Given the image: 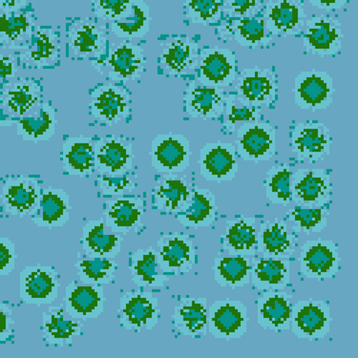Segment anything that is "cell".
Listing matches in <instances>:
<instances>
[{"label":"cell","mask_w":358,"mask_h":358,"mask_svg":"<svg viewBox=\"0 0 358 358\" xmlns=\"http://www.w3.org/2000/svg\"><path fill=\"white\" fill-rule=\"evenodd\" d=\"M235 143L243 161L268 162L276 153V131L268 122H245L237 129Z\"/></svg>","instance_id":"6da1fadb"},{"label":"cell","mask_w":358,"mask_h":358,"mask_svg":"<svg viewBox=\"0 0 358 358\" xmlns=\"http://www.w3.org/2000/svg\"><path fill=\"white\" fill-rule=\"evenodd\" d=\"M334 80L328 72L313 69L295 77L294 103L303 110H325L334 101Z\"/></svg>","instance_id":"7a4b0ae2"},{"label":"cell","mask_w":358,"mask_h":358,"mask_svg":"<svg viewBox=\"0 0 358 358\" xmlns=\"http://www.w3.org/2000/svg\"><path fill=\"white\" fill-rule=\"evenodd\" d=\"M331 308L320 300H301L292 305L291 329L300 339L320 341L331 331Z\"/></svg>","instance_id":"3957f363"},{"label":"cell","mask_w":358,"mask_h":358,"mask_svg":"<svg viewBox=\"0 0 358 358\" xmlns=\"http://www.w3.org/2000/svg\"><path fill=\"white\" fill-rule=\"evenodd\" d=\"M151 166L159 173H182L190 166V143L184 135H158L151 143Z\"/></svg>","instance_id":"277c9868"},{"label":"cell","mask_w":358,"mask_h":358,"mask_svg":"<svg viewBox=\"0 0 358 358\" xmlns=\"http://www.w3.org/2000/svg\"><path fill=\"white\" fill-rule=\"evenodd\" d=\"M300 271L306 278H334L341 268L338 245L331 240H309L300 253Z\"/></svg>","instance_id":"5b68a950"},{"label":"cell","mask_w":358,"mask_h":358,"mask_svg":"<svg viewBox=\"0 0 358 358\" xmlns=\"http://www.w3.org/2000/svg\"><path fill=\"white\" fill-rule=\"evenodd\" d=\"M247 306L239 300H218L208 308V331L214 338L239 339L248 331Z\"/></svg>","instance_id":"8992f818"},{"label":"cell","mask_w":358,"mask_h":358,"mask_svg":"<svg viewBox=\"0 0 358 358\" xmlns=\"http://www.w3.org/2000/svg\"><path fill=\"white\" fill-rule=\"evenodd\" d=\"M120 321L127 330H152L160 320L158 298L150 292H130L120 300Z\"/></svg>","instance_id":"52a82bcc"},{"label":"cell","mask_w":358,"mask_h":358,"mask_svg":"<svg viewBox=\"0 0 358 358\" xmlns=\"http://www.w3.org/2000/svg\"><path fill=\"white\" fill-rule=\"evenodd\" d=\"M333 143L330 129L316 122H300L292 131V150L298 160L317 163L331 154Z\"/></svg>","instance_id":"ba28073f"},{"label":"cell","mask_w":358,"mask_h":358,"mask_svg":"<svg viewBox=\"0 0 358 358\" xmlns=\"http://www.w3.org/2000/svg\"><path fill=\"white\" fill-rule=\"evenodd\" d=\"M330 174L322 169H300L292 176V201L298 206H324L331 200Z\"/></svg>","instance_id":"9c48e42d"},{"label":"cell","mask_w":358,"mask_h":358,"mask_svg":"<svg viewBox=\"0 0 358 358\" xmlns=\"http://www.w3.org/2000/svg\"><path fill=\"white\" fill-rule=\"evenodd\" d=\"M200 174L208 182H231L239 171L236 146L231 143H208L200 151Z\"/></svg>","instance_id":"30bf717a"},{"label":"cell","mask_w":358,"mask_h":358,"mask_svg":"<svg viewBox=\"0 0 358 358\" xmlns=\"http://www.w3.org/2000/svg\"><path fill=\"white\" fill-rule=\"evenodd\" d=\"M61 285L51 266H26L20 277V299L25 304L51 305L59 296Z\"/></svg>","instance_id":"8fae6325"},{"label":"cell","mask_w":358,"mask_h":358,"mask_svg":"<svg viewBox=\"0 0 358 358\" xmlns=\"http://www.w3.org/2000/svg\"><path fill=\"white\" fill-rule=\"evenodd\" d=\"M236 57L231 49L205 48L199 62V82L208 87H229L236 82Z\"/></svg>","instance_id":"7c38bea8"},{"label":"cell","mask_w":358,"mask_h":358,"mask_svg":"<svg viewBox=\"0 0 358 358\" xmlns=\"http://www.w3.org/2000/svg\"><path fill=\"white\" fill-rule=\"evenodd\" d=\"M305 25L303 43L307 53L325 57L341 52L344 35L341 23L336 18L325 15L313 17Z\"/></svg>","instance_id":"4fadbf2b"},{"label":"cell","mask_w":358,"mask_h":358,"mask_svg":"<svg viewBox=\"0 0 358 358\" xmlns=\"http://www.w3.org/2000/svg\"><path fill=\"white\" fill-rule=\"evenodd\" d=\"M236 83V99L242 106H270L275 99L277 83L270 69L258 66L244 69Z\"/></svg>","instance_id":"5bb4252c"},{"label":"cell","mask_w":358,"mask_h":358,"mask_svg":"<svg viewBox=\"0 0 358 358\" xmlns=\"http://www.w3.org/2000/svg\"><path fill=\"white\" fill-rule=\"evenodd\" d=\"M158 248L157 260L164 273H187L197 264L194 245L187 235H164L159 240Z\"/></svg>","instance_id":"9a60e30c"},{"label":"cell","mask_w":358,"mask_h":358,"mask_svg":"<svg viewBox=\"0 0 358 358\" xmlns=\"http://www.w3.org/2000/svg\"><path fill=\"white\" fill-rule=\"evenodd\" d=\"M106 304L101 285L70 283L66 287L62 307L73 320H94L103 315Z\"/></svg>","instance_id":"2e32d148"},{"label":"cell","mask_w":358,"mask_h":358,"mask_svg":"<svg viewBox=\"0 0 358 358\" xmlns=\"http://www.w3.org/2000/svg\"><path fill=\"white\" fill-rule=\"evenodd\" d=\"M292 295L281 291H266L256 300L258 325L264 330L282 333L291 330Z\"/></svg>","instance_id":"e0dca14e"},{"label":"cell","mask_w":358,"mask_h":358,"mask_svg":"<svg viewBox=\"0 0 358 358\" xmlns=\"http://www.w3.org/2000/svg\"><path fill=\"white\" fill-rule=\"evenodd\" d=\"M306 18L307 14L300 0H271L264 20L271 35L287 36L300 30Z\"/></svg>","instance_id":"ac0fdd59"},{"label":"cell","mask_w":358,"mask_h":358,"mask_svg":"<svg viewBox=\"0 0 358 358\" xmlns=\"http://www.w3.org/2000/svg\"><path fill=\"white\" fill-rule=\"evenodd\" d=\"M132 145L121 138H107L95 143V169L101 174L120 176L131 171Z\"/></svg>","instance_id":"d6986e66"},{"label":"cell","mask_w":358,"mask_h":358,"mask_svg":"<svg viewBox=\"0 0 358 358\" xmlns=\"http://www.w3.org/2000/svg\"><path fill=\"white\" fill-rule=\"evenodd\" d=\"M41 189L38 182L27 178L8 180L0 196L5 213L20 217L32 213L38 206Z\"/></svg>","instance_id":"ffe728a7"},{"label":"cell","mask_w":358,"mask_h":358,"mask_svg":"<svg viewBox=\"0 0 358 358\" xmlns=\"http://www.w3.org/2000/svg\"><path fill=\"white\" fill-rule=\"evenodd\" d=\"M90 108L93 117L98 121L116 124L129 114V96L120 86H101L93 92Z\"/></svg>","instance_id":"44dd1931"},{"label":"cell","mask_w":358,"mask_h":358,"mask_svg":"<svg viewBox=\"0 0 358 358\" xmlns=\"http://www.w3.org/2000/svg\"><path fill=\"white\" fill-rule=\"evenodd\" d=\"M217 216L218 208L215 195L206 188L192 189L189 200L176 213V219L182 226L196 229L211 226Z\"/></svg>","instance_id":"7402d4cb"},{"label":"cell","mask_w":358,"mask_h":358,"mask_svg":"<svg viewBox=\"0 0 358 358\" xmlns=\"http://www.w3.org/2000/svg\"><path fill=\"white\" fill-rule=\"evenodd\" d=\"M250 278L258 291H283L291 285V261L285 258L253 260Z\"/></svg>","instance_id":"603a6c76"},{"label":"cell","mask_w":358,"mask_h":358,"mask_svg":"<svg viewBox=\"0 0 358 358\" xmlns=\"http://www.w3.org/2000/svg\"><path fill=\"white\" fill-rule=\"evenodd\" d=\"M124 238L120 234L107 232L104 219L89 221L83 229L82 244L89 258L113 259L122 252Z\"/></svg>","instance_id":"cb8c5ba5"},{"label":"cell","mask_w":358,"mask_h":358,"mask_svg":"<svg viewBox=\"0 0 358 358\" xmlns=\"http://www.w3.org/2000/svg\"><path fill=\"white\" fill-rule=\"evenodd\" d=\"M226 99L219 87H208L189 83L185 93V107L190 117L194 119H216L224 110Z\"/></svg>","instance_id":"d4e9b609"},{"label":"cell","mask_w":358,"mask_h":358,"mask_svg":"<svg viewBox=\"0 0 358 358\" xmlns=\"http://www.w3.org/2000/svg\"><path fill=\"white\" fill-rule=\"evenodd\" d=\"M143 213V202L138 199L107 201L103 211L104 224L107 231L125 234L134 227L142 226Z\"/></svg>","instance_id":"484cf974"},{"label":"cell","mask_w":358,"mask_h":358,"mask_svg":"<svg viewBox=\"0 0 358 358\" xmlns=\"http://www.w3.org/2000/svg\"><path fill=\"white\" fill-rule=\"evenodd\" d=\"M257 247L263 258L291 257L294 252V241L286 222L278 218L274 222L263 221L257 232Z\"/></svg>","instance_id":"4316f807"},{"label":"cell","mask_w":358,"mask_h":358,"mask_svg":"<svg viewBox=\"0 0 358 358\" xmlns=\"http://www.w3.org/2000/svg\"><path fill=\"white\" fill-rule=\"evenodd\" d=\"M206 298H185L181 304L175 306L172 320L182 336L200 337L206 336L208 320Z\"/></svg>","instance_id":"83f0119b"},{"label":"cell","mask_w":358,"mask_h":358,"mask_svg":"<svg viewBox=\"0 0 358 358\" xmlns=\"http://www.w3.org/2000/svg\"><path fill=\"white\" fill-rule=\"evenodd\" d=\"M62 161L64 171L85 177L95 171V143L88 138H70L62 145Z\"/></svg>","instance_id":"f1b7e54d"},{"label":"cell","mask_w":358,"mask_h":358,"mask_svg":"<svg viewBox=\"0 0 358 358\" xmlns=\"http://www.w3.org/2000/svg\"><path fill=\"white\" fill-rule=\"evenodd\" d=\"M223 240L224 250L231 255L252 256L257 248L255 218L241 216L227 221Z\"/></svg>","instance_id":"f546056e"},{"label":"cell","mask_w":358,"mask_h":358,"mask_svg":"<svg viewBox=\"0 0 358 358\" xmlns=\"http://www.w3.org/2000/svg\"><path fill=\"white\" fill-rule=\"evenodd\" d=\"M145 57L141 46L124 43L111 51L106 62L112 80H134L140 77L145 68Z\"/></svg>","instance_id":"4dcf8cb0"},{"label":"cell","mask_w":358,"mask_h":358,"mask_svg":"<svg viewBox=\"0 0 358 358\" xmlns=\"http://www.w3.org/2000/svg\"><path fill=\"white\" fill-rule=\"evenodd\" d=\"M69 195L64 190L48 187L41 189L38 203V217L35 224L39 227H62L69 222Z\"/></svg>","instance_id":"1f68e13d"},{"label":"cell","mask_w":358,"mask_h":358,"mask_svg":"<svg viewBox=\"0 0 358 358\" xmlns=\"http://www.w3.org/2000/svg\"><path fill=\"white\" fill-rule=\"evenodd\" d=\"M192 190L185 178L166 175L152 190L154 208L166 213H177L189 200Z\"/></svg>","instance_id":"d6a6232c"},{"label":"cell","mask_w":358,"mask_h":358,"mask_svg":"<svg viewBox=\"0 0 358 358\" xmlns=\"http://www.w3.org/2000/svg\"><path fill=\"white\" fill-rule=\"evenodd\" d=\"M129 260L132 280L137 286L162 287L169 281V277L159 268L155 248L138 250L132 253Z\"/></svg>","instance_id":"836d02e7"},{"label":"cell","mask_w":358,"mask_h":358,"mask_svg":"<svg viewBox=\"0 0 358 358\" xmlns=\"http://www.w3.org/2000/svg\"><path fill=\"white\" fill-rule=\"evenodd\" d=\"M56 113L51 103L39 106L33 114L23 117L17 122V134L23 140L38 143L48 141L55 134Z\"/></svg>","instance_id":"e575fe53"},{"label":"cell","mask_w":358,"mask_h":358,"mask_svg":"<svg viewBox=\"0 0 358 358\" xmlns=\"http://www.w3.org/2000/svg\"><path fill=\"white\" fill-rule=\"evenodd\" d=\"M250 258L245 256L217 257L213 266L214 280L219 286L234 289L247 286L250 283Z\"/></svg>","instance_id":"d590c367"},{"label":"cell","mask_w":358,"mask_h":358,"mask_svg":"<svg viewBox=\"0 0 358 358\" xmlns=\"http://www.w3.org/2000/svg\"><path fill=\"white\" fill-rule=\"evenodd\" d=\"M161 64L172 74L193 69L197 62V45L189 38H175L164 47Z\"/></svg>","instance_id":"8d00e7d4"},{"label":"cell","mask_w":358,"mask_h":358,"mask_svg":"<svg viewBox=\"0 0 358 358\" xmlns=\"http://www.w3.org/2000/svg\"><path fill=\"white\" fill-rule=\"evenodd\" d=\"M41 88L38 83H15L5 91L3 104L13 116L24 117L41 103Z\"/></svg>","instance_id":"74e56055"},{"label":"cell","mask_w":358,"mask_h":358,"mask_svg":"<svg viewBox=\"0 0 358 358\" xmlns=\"http://www.w3.org/2000/svg\"><path fill=\"white\" fill-rule=\"evenodd\" d=\"M150 9L143 0H131V8L124 17L114 22L112 32L117 38H140L150 30Z\"/></svg>","instance_id":"f35d334b"},{"label":"cell","mask_w":358,"mask_h":358,"mask_svg":"<svg viewBox=\"0 0 358 358\" xmlns=\"http://www.w3.org/2000/svg\"><path fill=\"white\" fill-rule=\"evenodd\" d=\"M51 344L64 346L71 344L74 336L82 334L83 324L67 320L64 307L50 308L43 315V329Z\"/></svg>","instance_id":"ab89813d"},{"label":"cell","mask_w":358,"mask_h":358,"mask_svg":"<svg viewBox=\"0 0 358 358\" xmlns=\"http://www.w3.org/2000/svg\"><path fill=\"white\" fill-rule=\"evenodd\" d=\"M227 30L240 46L256 48L271 41L266 36L265 20L263 17H239L227 26Z\"/></svg>","instance_id":"60d3db41"},{"label":"cell","mask_w":358,"mask_h":358,"mask_svg":"<svg viewBox=\"0 0 358 358\" xmlns=\"http://www.w3.org/2000/svg\"><path fill=\"white\" fill-rule=\"evenodd\" d=\"M291 166L281 164L271 167L266 172L264 187L266 188V197L274 205L287 206L292 201Z\"/></svg>","instance_id":"b9f144b4"},{"label":"cell","mask_w":358,"mask_h":358,"mask_svg":"<svg viewBox=\"0 0 358 358\" xmlns=\"http://www.w3.org/2000/svg\"><path fill=\"white\" fill-rule=\"evenodd\" d=\"M80 280L85 284L103 285L113 281L119 266L109 258H89L75 264Z\"/></svg>","instance_id":"7bdbcfd3"},{"label":"cell","mask_w":358,"mask_h":358,"mask_svg":"<svg viewBox=\"0 0 358 358\" xmlns=\"http://www.w3.org/2000/svg\"><path fill=\"white\" fill-rule=\"evenodd\" d=\"M106 43V35L91 23L78 26L71 34V48L76 56L101 53Z\"/></svg>","instance_id":"ee69618b"},{"label":"cell","mask_w":358,"mask_h":358,"mask_svg":"<svg viewBox=\"0 0 358 358\" xmlns=\"http://www.w3.org/2000/svg\"><path fill=\"white\" fill-rule=\"evenodd\" d=\"M59 55V47L56 36L51 29L39 27L33 35L32 48L27 56L29 61L38 65H48L56 61Z\"/></svg>","instance_id":"f6af8a7d"},{"label":"cell","mask_w":358,"mask_h":358,"mask_svg":"<svg viewBox=\"0 0 358 358\" xmlns=\"http://www.w3.org/2000/svg\"><path fill=\"white\" fill-rule=\"evenodd\" d=\"M32 26V17L26 13H2L0 14V41L7 43L22 41L31 32Z\"/></svg>","instance_id":"bcb514c9"},{"label":"cell","mask_w":358,"mask_h":358,"mask_svg":"<svg viewBox=\"0 0 358 358\" xmlns=\"http://www.w3.org/2000/svg\"><path fill=\"white\" fill-rule=\"evenodd\" d=\"M326 210L309 206H295L287 211V218L294 222L298 231L307 235L321 232L328 224Z\"/></svg>","instance_id":"7dc6e473"},{"label":"cell","mask_w":358,"mask_h":358,"mask_svg":"<svg viewBox=\"0 0 358 358\" xmlns=\"http://www.w3.org/2000/svg\"><path fill=\"white\" fill-rule=\"evenodd\" d=\"M185 4L190 22L208 25L218 22L223 0H185Z\"/></svg>","instance_id":"c3c4849f"},{"label":"cell","mask_w":358,"mask_h":358,"mask_svg":"<svg viewBox=\"0 0 358 358\" xmlns=\"http://www.w3.org/2000/svg\"><path fill=\"white\" fill-rule=\"evenodd\" d=\"M131 0H94V9L99 17L117 22L128 14Z\"/></svg>","instance_id":"681fc988"},{"label":"cell","mask_w":358,"mask_h":358,"mask_svg":"<svg viewBox=\"0 0 358 358\" xmlns=\"http://www.w3.org/2000/svg\"><path fill=\"white\" fill-rule=\"evenodd\" d=\"M224 110H226V125L227 128H232L238 122H258L261 117L260 110L258 107L242 106H238L234 101H226L224 103Z\"/></svg>","instance_id":"f907efd6"},{"label":"cell","mask_w":358,"mask_h":358,"mask_svg":"<svg viewBox=\"0 0 358 358\" xmlns=\"http://www.w3.org/2000/svg\"><path fill=\"white\" fill-rule=\"evenodd\" d=\"M99 188L106 195H124L132 192L136 185L129 177L125 175L109 176L101 175L99 179Z\"/></svg>","instance_id":"816d5d0a"},{"label":"cell","mask_w":358,"mask_h":358,"mask_svg":"<svg viewBox=\"0 0 358 358\" xmlns=\"http://www.w3.org/2000/svg\"><path fill=\"white\" fill-rule=\"evenodd\" d=\"M15 244L8 237H0V276H8L15 268Z\"/></svg>","instance_id":"f5cc1de1"},{"label":"cell","mask_w":358,"mask_h":358,"mask_svg":"<svg viewBox=\"0 0 358 358\" xmlns=\"http://www.w3.org/2000/svg\"><path fill=\"white\" fill-rule=\"evenodd\" d=\"M260 5V0H224V11L237 17H248Z\"/></svg>","instance_id":"db71d44e"},{"label":"cell","mask_w":358,"mask_h":358,"mask_svg":"<svg viewBox=\"0 0 358 358\" xmlns=\"http://www.w3.org/2000/svg\"><path fill=\"white\" fill-rule=\"evenodd\" d=\"M17 64L10 55H0V85L15 78L17 74Z\"/></svg>","instance_id":"11a10c76"},{"label":"cell","mask_w":358,"mask_h":358,"mask_svg":"<svg viewBox=\"0 0 358 358\" xmlns=\"http://www.w3.org/2000/svg\"><path fill=\"white\" fill-rule=\"evenodd\" d=\"M14 324L13 312L8 305L0 304V339L7 336Z\"/></svg>","instance_id":"9f6ffc18"},{"label":"cell","mask_w":358,"mask_h":358,"mask_svg":"<svg viewBox=\"0 0 358 358\" xmlns=\"http://www.w3.org/2000/svg\"><path fill=\"white\" fill-rule=\"evenodd\" d=\"M348 0H309L312 6L325 11H334L345 6Z\"/></svg>","instance_id":"6f0895ef"},{"label":"cell","mask_w":358,"mask_h":358,"mask_svg":"<svg viewBox=\"0 0 358 358\" xmlns=\"http://www.w3.org/2000/svg\"><path fill=\"white\" fill-rule=\"evenodd\" d=\"M27 5V0H0V12H17Z\"/></svg>","instance_id":"680465c9"}]
</instances>
